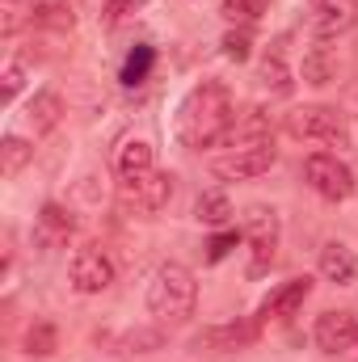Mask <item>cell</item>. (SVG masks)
<instances>
[{
    "instance_id": "6da1fadb",
    "label": "cell",
    "mask_w": 358,
    "mask_h": 362,
    "mask_svg": "<svg viewBox=\"0 0 358 362\" xmlns=\"http://www.w3.org/2000/svg\"><path fill=\"white\" fill-rule=\"evenodd\" d=\"M236 122L232 114V93L224 89L219 81H202L181 97L178 118H173V135L181 148H211L228 135V127Z\"/></svg>"
},
{
    "instance_id": "7a4b0ae2",
    "label": "cell",
    "mask_w": 358,
    "mask_h": 362,
    "mask_svg": "<svg viewBox=\"0 0 358 362\" xmlns=\"http://www.w3.org/2000/svg\"><path fill=\"white\" fill-rule=\"evenodd\" d=\"M194 299H198V286H194V274L169 262L152 274V286H148V312L156 320H169V325H181L190 320L194 312Z\"/></svg>"
},
{
    "instance_id": "3957f363",
    "label": "cell",
    "mask_w": 358,
    "mask_h": 362,
    "mask_svg": "<svg viewBox=\"0 0 358 362\" xmlns=\"http://www.w3.org/2000/svg\"><path fill=\"white\" fill-rule=\"evenodd\" d=\"M287 131L295 139H316V144H337V148L350 139L346 118L337 110H329V105H299V110H291L287 114Z\"/></svg>"
},
{
    "instance_id": "277c9868",
    "label": "cell",
    "mask_w": 358,
    "mask_h": 362,
    "mask_svg": "<svg viewBox=\"0 0 358 362\" xmlns=\"http://www.w3.org/2000/svg\"><path fill=\"white\" fill-rule=\"evenodd\" d=\"M304 181H308L321 198H329V202H346V198L354 194V169H350L346 160L329 156V152H316V156L304 160Z\"/></svg>"
},
{
    "instance_id": "5b68a950",
    "label": "cell",
    "mask_w": 358,
    "mask_h": 362,
    "mask_svg": "<svg viewBox=\"0 0 358 362\" xmlns=\"http://www.w3.org/2000/svg\"><path fill=\"white\" fill-rule=\"evenodd\" d=\"M274 160H278V148L270 139V144H249V148H228L224 156L211 160V173L219 181H249V177L270 173Z\"/></svg>"
},
{
    "instance_id": "8992f818",
    "label": "cell",
    "mask_w": 358,
    "mask_h": 362,
    "mask_svg": "<svg viewBox=\"0 0 358 362\" xmlns=\"http://www.w3.org/2000/svg\"><path fill=\"white\" fill-rule=\"evenodd\" d=\"M241 236L249 240V253H253L249 274H266L270 262H274V249H278V215L270 206H249Z\"/></svg>"
},
{
    "instance_id": "52a82bcc",
    "label": "cell",
    "mask_w": 358,
    "mask_h": 362,
    "mask_svg": "<svg viewBox=\"0 0 358 362\" xmlns=\"http://www.w3.org/2000/svg\"><path fill=\"white\" fill-rule=\"evenodd\" d=\"M316 346L329 358L358 362V320L350 312H325V316H316Z\"/></svg>"
},
{
    "instance_id": "ba28073f",
    "label": "cell",
    "mask_w": 358,
    "mask_h": 362,
    "mask_svg": "<svg viewBox=\"0 0 358 362\" xmlns=\"http://www.w3.org/2000/svg\"><path fill=\"white\" fill-rule=\"evenodd\" d=\"M118 198L122 206H131L135 215H156L169 198H173V177L169 173H144V177H131L118 185Z\"/></svg>"
},
{
    "instance_id": "9c48e42d",
    "label": "cell",
    "mask_w": 358,
    "mask_h": 362,
    "mask_svg": "<svg viewBox=\"0 0 358 362\" xmlns=\"http://www.w3.org/2000/svg\"><path fill=\"white\" fill-rule=\"evenodd\" d=\"M358 21V0H308V25L316 38H337Z\"/></svg>"
},
{
    "instance_id": "30bf717a",
    "label": "cell",
    "mask_w": 358,
    "mask_h": 362,
    "mask_svg": "<svg viewBox=\"0 0 358 362\" xmlns=\"http://www.w3.org/2000/svg\"><path fill=\"white\" fill-rule=\"evenodd\" d=\"M110 282H114V262H110L97 245L81 249V253L72 257V286H76L81 295H101Z\"/></svg>"
},
{
    "instance_id": "8fae6325",
    "label": "cell",
    "mask_w": 358,
    "mask_h": 362,
    "mask_svg": "<svg viewBox=\"0 0 358 362\" xmlns=\"http://www.w3.org/2000/svg\"><path fill=\"white\" fill-rule=\"evenodd\" d=\"M308 295H312V278H291V282H282L278 291H270L266 299H262L258 320H291V316L304 308Z\"/></svg>"
},
{
    "instance_id": "7c38bea8",
    "label": "cell",
    "mask_w": 358,
    "mask_h": 362,
    "mask_svg": "<svg viewBox=\"0 0 358 362\" xmlns=\"http://www.w3.org/2000/svg\"><path fill=\"white\" fill-rule=\"evenodd\" d=\"M262 333V320H232V325H215L198 337V346H211V350H245L253 346Z\"/></svg>"
},
{
    "instance_id": "4fadbf2b",
    "label": "cell",
    "mask_w": 358,
    "mask_h": 362,
    "mask_svg": "<svg viewBox=\"0 0 358 362\" xmlns=\"http://www.w3.org/2000/svg\"><path fill=\"white\" fill-rule=\"evenodd\" d=\"M72 232H76V219H72V211H64L59 202H47V206L38 211V245L55 249V245H64Z\"/></svg>"
},
{
    "instance_id": "5bb4252c",
    "label": "cell",
    "mask_w": 358,
    "mask_h": 362,
    "mask_svg": "<svg viewBox=\"0 0 358 362\" xmlns=\"http://www.w3.org/2000/svg\"><path fill=\"white\" fill-rule=\"evenodd\" d=\"M321 274H325L329 282L346 286V282H354V278H358V257L350 253V249H346V245L329 240V245L321 249Z\"/></svg>"
},
{
    "instance_id": "9a60e30c",
    "label": "cell",
    "mask_w": 358,
    "mask_h": 362,
    "mask_svg": "<svg viewBox=\"0 0 358 362\" xmlns=\"http://www.w3.org/2000/svg\"><path fill=\"white\" fill-rule=\"evenodd\" d=\"M30 127H34V135H47V131H55L59 127V118H64V97L51 89L34 93V101H30Z\"/></svg>"
},
{
    "instance_id": "2e32d148",
    "label": "cell",
    "mask_w": 358,
    "mask_h": 362,
    "mask_svg": "<svg viewBox=\"0 0 358 362\" xmlns=\"http://www.w3.org/2000/svg\"><path fill=\"white\" fill-rule=\"evenodd\" d=\"M152 173V144L148 139H127L118 148V177L131 181V177H144Z\"/></svg>"
},
{
    "instance_id": "e0dca14e",
    "label": "cell",
    "mask_w": 358,
    "mask_h": 362,
    "mask_svg": "<svg viewBox=\"0 0 358 362\" xmlns=\"http://www.w3.org/2000/svg\"><path fill=\"white\" fill-rule=\"evenodd\" d=\"M337 76V59L329 55V47H312L304 55V81L308 85H329Z\"/></svg>"
},
{
    "instance_id": "ac0fdd59",
    "label": "cell",
    "mask_w": 358,
    "mask_h": 362,
    "mask_svg": "<svg viewBox=\"0 0 358 362\" xmlns=\"http://www.w3.org/2000/svg\"><path fill=\"white\" fill-rule=\"evenodd\" d=\"M30 21L34 25H51V30H72V8L68 4H59V0H38V4H30Z\"/></svg>"
},
{
    "instance_id": "d6986e66",
    "label": "cell",
    "mask_w": 358,
    "mask_h": 362,
    "mask_svg": "<svg viewBox=\"0 0 358 362\" xmlns=\"http://www.w3.org/2000/svg\"><path fill=\"white\" fill-rule=\"evenodd\" d=\"M55 346H59V333H55V325H47V320H34V325L25 329V354H30V358H47V354H55Z\"/></svg>"
},
{
    "instance_id": "ffe728a7",
    "label": "cell",
    "mask_w": 358,
    "mask_h": 362,
    "mask_svg": "<svg viewBox=\"0 0 358 362\" xmlns=\"http://www.w3.org/2000/svg\"><path fill=\"white\" fill-rule=\"evenodd\" d=\"M194 215H198L202 223H211V228H224V223H228V215H232V202H228V194L211 189V194H202V198H198Z\"/></svg>"
},
{
    "instance_id": "44dd1931",
    "label": "cell",
    "mask_w": 358,
    "mask_h": 362,
    "mask_svg": "<svg viewBox=\"0 0 358 362\" xmlns=\"http://www.w3.org/2000/svg\"><path fill=\"white\" fill-rule=\"evenodd\" d=\"M152 64H156V51H152V47H135V51L127 55V64H122V85H139V81H148Z\"/></svg>"
},
{
    "instance_id": "7402d4cb",
    "label": "cell",
    "mask_w": 358,
    "mask_h": 362,
    "mask_svg": "<svg viewBox=\"0 0 358 362\" xmlns=\"http://www.w3.org/2000/svg\"><path fill=\"white\" fill-rule=\"evenodd\" d=\"M262 85L266 89H274V93H291V72H287V64H282V55L274 51V55H266L262 59Z\"/></svg>"
},
{
    "instance_id": "603a6c76",
    "label": "cell",
    "mask_w": 358,
    "mask_h": 362,
    "mask_svg": "<svg viewBox=\"0 0 358 362\" xmlns=\"http://www.w3.org/2000/svg\"><path fill=\"white\" fill-rule=\"evenodd\" d=\"M0 156H4V160H0V169H4V177H13V173H17V169H21V165H25V160L34 156V148H30L25 139H17V135H8V139H4V148H0Z\"/></svg>"
},
{
    "instance_id": "cb8c5ba5",
    "label": "cell",
    "mask_w": 358,
    "mask_h": 362,
    "mask_svg": "<svg viewBox=\"0 0 358 362\" xmlns=\"http://www.w3.org/2000/svg\"><path fill=\"white\" fill-rule=\"evenodd\" d=\"M266 8H270V0H224V17L241 21V25H253Z\"/></svg>"
},
{
    "instance_id": "d4e9b609",
    "label": "cell",
    "mask_w": 358,
    "mask_h": 362,
    "mask_svg": "<svg viewBox=\"0 0 358 362\" xmlns=\"http://www.w3.org/2000/svg\"><path fill=\"white\" fill-rule=\"evenodd\" d=\"M219 47H224V55H228L232 64H245V59L253 55V34H249L245 25H241V30H228Z\"/></svg>"
},
{
    "instance_id": "484cf974",
    "label": "cell",
    "mask_w": 358,
    "mask_h": 362,
    "mask_svg": "<svg viewBox=\"0 0 358 362\" xmlns=\"http://www.w3.org/2000/svg\"><path fill=\"white\" fill-rule=\"evenodd\" d=\"M148 0H105V8H101V21L105 25H122L131 13H139Z\"/></svg>"
},
{
    "instance_id": "4316f807",
    "label": "cell",
    "mask_w": 358,
    "mask_h": 362,
    "mask_svg": "<svg viewBox=\"0 0 358 362\" xmlns=\"http://www.w3.org/2000/svg\"><path fill=\"white\" fill-rule=\"evenodd\" d=\"M236 240H241L236 232H219V236H215V240L207 245V262H224V257H228V253L236 249Z\"/></svg>"
},
{
    "instance_id": "83f0119b",
    "label": "cell",
    "mask_w": 358,
    "mask_h": 362,
    "mask_svg": "<svg viewBox=\"0 0 358 362\" xmlns=\"http://www.w3.org/2000/svg\"><path fill=\"white\" fill-rule=\"evenodd\" d=\"M21 81H25V68L13 59V64L4 68V89H0V97H4V101H13V97L21 93Z\"/></svg>"
},
{
    "instance_id": "f1b7e54d",
    "label": "cell",
    "mask_w": 358,
    "mask_h": 362,
    "mask_svg": "<svg viewBox=\"0 0 358 362\" xmlns=\"http://www.w3.org/2000/svg\"><path fill=\"white\" fill-rule=\"evenodd\" d=\"M17 4H21V0H4V8H8V13H13V8H17Z\"/></svg>"
}]
</instances>
